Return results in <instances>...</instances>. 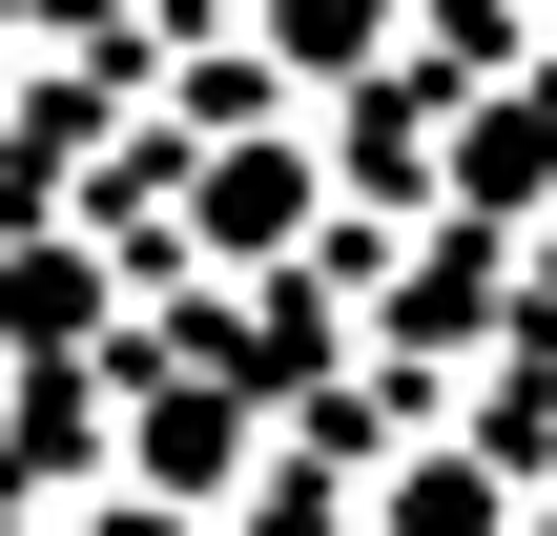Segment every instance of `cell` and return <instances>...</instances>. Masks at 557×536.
Masks as SVG:
<instances>
[{
	"label": "cell",
	"mask_w": 557,
	"mask_h": 536,
	"mask_svg": "<svg viewBox=\"0 0 557 536\" xmlns=\"http://www.w3.org/2000/svg\"><path fill=\"white\" fill-rule=\"evenodd\" d=\"M145 475H165V496L248 475V413H227V372H165V392H145Z\"/></svg>",
	"instance_id": "cell-1"
},
{
	"label": "cell",
	"mask_w": 557,
	"mask_h": 536,
	"mask_svg": "<svg viewBox=\"0 0 557 536\" xmlns=\"http://www.w3.org/2000/svg\"><path fill=\"white\" fill-rule=\"evenodd\" d=\"M289 227H310V165H207V248L227 269H269Z\"/></svg>",
	"instance_id": "cell-2"
},
{
	"label": "cell",
	"mask_w": 557,
	"mask_h": 536,
	"mask_svg": "<svg viewBox=\"0 0 557 536\" xmlns=\"http://www.w3.org/2000/svg\"><path fill=\"white\" fill-rule=\"evenodd\" d=\"M496 516H517V496H496L475 454H413V475L372 496V536H496Z\"/></svg>",
	"instance_id": "cell-3"
},
{
	"label": "cell",
	"mask_w": 557,
	"mask_h": 536,
	"mask_svg": "<svg viewBox=\"0 0 557 536\" xmlns=\"http://www.w3.org/2000/svg\"><path fill=\"white\" fill-rule=\"evenodd\" d=\"M372 41H393V0H269V62L289 83H351Z\"/></svg>",
	"instance_id": "cell-4"
}]
</instances>
